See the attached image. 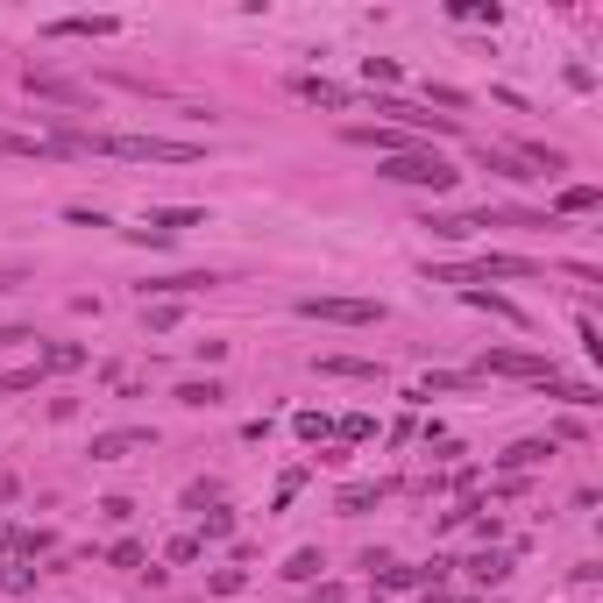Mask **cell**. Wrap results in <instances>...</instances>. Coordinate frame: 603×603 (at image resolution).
I'll use <instances>...</instances> for the list:
<instances>
[{
    "mask_svg": "<svg viewBox=\"0 0 603 603\" xmlns=\"http://www.w3.org/2000/svg\"><path fill=\"white\" fill-rule=\"evenodd\" d=\"M64 149L79 157H121V164H199V142H171V135H64Z\"/></svg>",
    "mask_w": 603,
    "mask_h": 603,
    "instance_id": "cell-1",
    "label": "cell"
},
{
    "mask_svg": "<svg viewBox=\"0 0 603 603\" xmlns=\"http://www.w3.org/2000/svg\"><path fill=\"white\" fill-rule=\"evenodd\" d=\"M384 178L391 185H426V192H455V164L433 157V149H405V157H384Z\"/></svg>",
    "mask_w": 603,
    "mask_h": 603,
    "instance_id": "cell-2",
    "label": "cell"
},
{
    "mask_svg": "<svg viewBox=\"0 0 603 603\" xmlns=\"http://www.w3.org/2000/svg\"><path fill=\"white\" fill-rule=\"evenodd\" d=\"M298 313H306V320H327V327H376V320H384L376 298H298Z\"/></svg>",
    "mask_w": 603,
    "mask_h": 603,
    "instance_id": "cell-3",
    "label": "cell"
},
{
    "mask_svg": "<svg viewBox=\"0 0 603 603\" xmlns=\"http://www.w3.org/2000/svg\"><path fill=\"white\" fill-rule=\"evenodd\" d=\"M476 376H525V384H547L554 362H547V355H533V348H504V355H483V369H476Z\"/></svg>",
    "mask_w": 603,
    "mask_h": 603,
    "instance_id": "cell-4",
    "label": "cell"
},
{
    "mask_svg": "<svg viewBox=\"0 0 603 603\" xmlns=\"http://www.w3.org/2000/svg\"><path fill=\"white\" fill-rule=\"evenodd\" d=\"M142 447H157V433H149V426H114V433H93L86 455H93V462H128V455H142Z\"/></svg>",
    "mask_w": 603,
    "mask_h": 603,
    "instance_id": "cell-5",
    "label": "cell"
},
{
    "mask_svg": "<svg viewBox=\"0 0 603 603\" xmlns=\"http://www.w3.org/2000/svg\"><path fill=\"white\" fill-rule=\"evenodd\" d=\"M376 114L405 121L412 135H455V121H447V114H426V107H412V100H391V93H376Z\"/></svg>",
    "mask_w": 603,
    "mask_h": 603,
    "instance_id": "cell-6",
    "label": "cell"
},
{
    "mask_svg": "<svg viewBox=\"0 0 603 603\" xmlns=\"http://www.w3.org/2000/svg\"><path fill=\"white\" fill-rule=\"evenodd\" d=\"M419 228H426V235H440V242H469L476 228H490V206H483V213H426Z\"/></svg>",
    "mask_w": 603,
    "mask_h": 603,
    "instance_id": "cell-7",
    "label": "cell"
},
{
    "mask_svg": "<svg viewBox=\"0 0 603 603\" xmlns=\"http://www.w3.org/2000/svg\"><path fill=\"white\" fill-rule=\"evenodd\" d=\"M142 228H149V235H164V242H178L185 228H206V213H199V206H157V213L142 220Z\"/></svg>",
    "mask_w": 603,
    "mask_h": 603,
    "instance_id": "cell-8",
    "label": "cell"
},
{
    "mask_svg": "<svg viewBox=\"0 0 603 603\" xmlns=\"http://www.w3.org/2000/svg\"><path fill=\"white\" fill-rule=\"evenodd\" d=\"M298 100H313V107H327V114H348V107H355V93L334 86V79H320V71H306V79H298Z\"/></svg>",
    "mask_w": 603,
    "mask_h": 603,
    "instance_id": "cell-9",
    "label": "cell"
},
{
    "mask_svg": "<svg viewBox=\"0 0 603 603\" xmlns=\"http://www.w3.org/2000/svg\"><path fill=\"white\" fill-rule=\"evenodd\" d=\"M547 455H554V440H511L497 462H504V476H525V469H540Z\"/></svg>",
    "mask_w": 603,
    "mask_h": 603,
    "instance_id": "cell-10",
    "label": "cell"
},
{
    "mask_svg": "<svg viewBox=\"0 0 603 603\" xmlns=\"http://www.w3.org/2000/svg\"><path fill=\"white\" fill-rule=\"evenodd\" d=\"M348 142H362V149H384V157H405V149H412L398 128H376V121H355V128H348Z\"/></svg>",
    "mask_w": 603,
    "mask_h": 603,
    "instance_id": "cell-11",
    "label": "cell"
},
{
    "mask_svg": "<svg viewBox=\"0 0 603 603\" xmlns=\"http://www.w3.org/2000/svg\"><path fill=\"white\" fill-rule=\"evenodd\" d=\"M320 376H355V384H384V362H362V355H327Z\"/></svg>",
    "mask_w": 603,
    "mask_h": 603,
    "instance_id": "cell-12",
    "label": "cell"
},
{
    "mask_svg": "<svg viewBox=\"0 0 603 603\" xmlns=\"http://www.w3.org/2000/svg\"><path fill=\"white\" fill-rule=\"evenodd\" d=\"M540 391H547V398H561V405H575V412H589V405H603V398H596V384H575V376H547Z\"/></svg>",
    "mask_w": 603,
    "mask_h": 603,
    "instance_id": "cell-13",
    "label": "cell"
},
{
    "mask_svg": "<svg viewBox=\"0 0 603 603\" xmlns=\"http://www.w3.org/2000/svg\"><path fill=\"white\" fill-rule=\"evenodd\" d=\"M0 157H71L64 142H36V135H8L0 128Z\"/></svg>",
    "mask_w": 603,
    "mask_h": 603,
    "instance_id": "cell-14",
    "label": "cell"
},
{
    "mask_svg": "<svg viewBox=\"0 0 603 603\" xmlns=\"http://www.w3.org/2000/svg\"><path fill=\"white\" fill-rule=\"evenodd\" d=\"M22 86H29V93H43V100H64V107H86V93H79V86H64V79H50V71H22Z\"/></svg>",
    "mask_w": 603,
    "mask_h": 603,
    "instance_id": "cell-15",
    "label": "cell"
},
{
    "mask_svg": "<svg viewBox=\"0 0 603 603\" xmlns=\"http://www.w3.org/2000/svg\"><path fill=\"white\" fill-rule=\"evenodd\" d=\"M476 384H483V376H455V369H433V376H426V384H419L412 398H455V391H476Z\"/></svg>",
    "mask_w": 603,
    "mask_h": 603,
    "instance_id": "cell-16",
    "label": "cell"
},
{
    "mask_svg": "<svg viewBox=\"0 0 603 603\" xmlns=\"http://www.w3.org/2000/svg\"><path fill=\"white\" fill-rule=\"evenodd\" d=\"M121 22L114 15H64V22H50V36H114Z\"/></svg>",
    "mask_w": 603,
    "mask_h": 603,
    "instance_id": "cell-17",
    "label": "cell"
},
{
    "mask_svg": "<svg viewBox=\"0 0 603 603\" xmlns=\"http://www.w3.org/2000/svg\"><path fill=\"white\" fill-rule=\"evenodd\" d=\"M476 277H483V284H490V277H540V263H533V256H483Z\"/></svg>",
    "mask_w": 603,
    "mask_h": 603,
    "instance_id": "cell-18",
    "label": "cell"
},
{
    "mask_svg": "<svg viewBox=\"0 0 603 603\" xmlns=\"http://www.w3.org/2000/svg\"><path fill=\"white\" fill-rule=\"evenodd\" d=\"M462 298H469V306H476V313H497L504 327H525V313L511 306V298H504V291H462Z\"/></svg>",
    "mask_w": 603,
    "mask_h": 603,
    "instance_id": "cell-19",
    "label": "cell"
},
{
    "mask_svg": "<svg viewBox=\"0 0 603 603\" xmlns=\"http://www.w3.org/2000/svg\"><path fill=\"white\" fill-rule=\"evenodd\" d=\"M476 164H483V171H497V178H504V185H525V178H533V171H525V164H518V157H504V149H490V142H483V149H476Z\"/></svg>",
    "mask_w": 603,
    "mask_h": 603,
    "instance_id": "cell-20",
    "label": "cell"
},
{
    "mask_svg": "<svg viewBox=\"0 0 603 603\" xmlns=\"http://www.w3.org/2000/svg\"><path fill=\"white\" fill-rule=\"evenodd\" d=\"M504 575H511V561H504V554H497V547H483V554H476V561H469V582H483V589H497V582H504Z\"/></svg>",
    "mask_w": 603,
    "mask_h": 603,
    "instance_id": "cell-21",
    "label": "cell"
},
{
    "mask_svg": "<svg viewBox=\"0 0 603 603\" xmlns=\"http://www.w3.org/2000/svg\"><path fill=\"white\" fill-rule=\"evenodd\" d=\"M142 327L149 334H171L178 327V298H142Z\"/></svg>",
    "mask_w": 603,
    "mask_h": 603,
    "instance_id": "cell-22",
    "label": "cell"
},
{
    "mask_svg": "<svg viewBox=\"0 0 603 603\" xmlns=\"http://www.w3.org/2000/svg\"><path fill=\"white\" fill-rule=\"evenodd\" d=\"M384 497H391L384 483H348V490H341V511L355 518V511H376V504H384Z\"/></svg>",
    "mask_w": 603,
    "mask_h": 603,
    "instance_id": "cell-23",
    "label": "cell"
},
{
    "mask_svg": "<svg viewBox=\"0 0 603 603\" xmlns=\"http://www.w3.org/2000/svg\"><path fill=\"white\" fill-rule=\"evenodd\" d=\"M220 398H228V391H220L213 376H206V384H178V405H192V412H213Z\"/></svg>",
    "mask_w": 603,
    "mask_h": 603,
    "instance_id": "cell-24",
    "label": "cell"
},
{
    "mask_svg": "<svg viewBox=\"0 0 603 603\" xmlns=\"http://www.w3.org/2000/svg\"><path fill=\"white\" fill-rule=\"evenodd\" d=\"M36 575H43V568H29V561H8V568H0V589H8V596H29V589H36Z\"/></svg>",
    "mask_w": 603,
    "mask_h": 603,
    "instance_id": "cell-25",
    "label": "cell"
},
{
    "mask_svg": "<svg viewBox=\"0 0 603 603\" xmlns=\"http://www.w3.org/2000/svg\"><path fill=\"white\" fill-rule=\"evenodd\" d=\"M320 568H327V561H320V547H298L284 575H291V582H320Z\"/></svg>",
    "mask_w": 603,
    "mask_h": 603,
    "instance_id": "cell-26",
    "label": "cell"
},
{
    "mask_svg": "<svg viewBox=\"0 0 603 603\" xmlns=\"http://www.w3.org/2000/svg\"><path fill=\"white\" fill-rule=\"evenodd\" d=\"M362 86L376 93V86H398V64L391 57H362Z\"/></svg>",
    "mask_w": 603,
    "mask_h": 603,
    "instance_id": "cell-27",
    "label": "cell"
},
{
    "mask_svg": "<svg viewBox=\"0 0 603 603\" xmlns=\"http://www.w3.org/2000/svg\"><path fill=\"white\" fill-rule=\"evenodd\" d=\"M596 206H603L596 185H568V192H561V213H596Z\"/></svg>",
    "mask_w": 603,
    "mask_h": 603,
    "instance_id": "cell-28",
    "label": "cell"
},
{
    "mask_svg": "<svg viewBox=\"0 0 603 603\" xmlns=\"http://www.w3.org/2000/svg\"><path fill=\"white\" fill-rule=\"evenodd\" d=\"M86 362V348H71V341H50L43 348V369H79Z\"/></svg>",
    "mask_w": 603,
    "mask_h": 603,
    "instance_id": "cell-29",
    "label": "cell"
},
{
    "mask_svg": "<svg viewBox=\"0 0 603 603\" xmlns=\"http://www.w3.org/2000/svg\"><path fill=\"white\" fill-rule=\"evenodd\" d=\"M518 164H547V178L554 171H568V157H561V149H547V142H525V157Z\"/></svg>",
    "mask_w": 603,
    "mask_h": 603,
    "instance_id": "cell-30",
    "label": "cell"
},
{
    "mask_svg": "<svg viewBox=\"0 0 603 603\" xmlns=\"http://www.w3.org/2000/svg\"><path fill=\"white\" fill-rule=\"evenodd\" d=\"M291 433H298V440H327V412H298Z\"/></svg>",
    "mask_w": 603,
    "mask_h": 603,
    "instance_id": "cell-31",
    "label": "cell"
},
{
    "mask_svg": "<svg viewBox=\"0 0 603 603\" xmlns=\"http://www.w3.org/2000/svg\"><path fill=\"white\" fill-rule=\"evenodd\" d=\"M107 561H114V568H142V561H149V554H142V547H135V540H114V547H107Z\"/></svg>",
    "mask_w": 603,
    "mask_h": 603,
    "instance_id": "cell-32",
    "label": "cell"
},
{
    "mask_svg": "<svg viewBox=\"0 0 603 603\" xmlns=\"http://www.w3.org/2000/svg\"><path fill=\"white\" fill-rule=\"evenodd\" d=\"M228 533H235V518L213 504V511H206V533H199V540H228Z\"/></svg>",
    "mask_w": 603,
    "mask_h": 603,
    "instance_id": "cell-33",
    "label": "cell"
},
{
    "mask_svg": "<svg viewBox=\"0 0 603 603\" xmlns=\"http://www.w3.org/2000/svg\"><path fill=\"white\" fill-rule=\"evenodd\" d=\"M369 433H376L369 412H348V419H341V440H369Z\"/></svg>",
    "mask_w": 603,
    "mask_h": 603,
    "instance_id": "cell-34",
    "label": "cell"
},
{
    "mask_svg": "<svg viewBox=\"0 0 603 603\" xmlns=\"http://www.w3.org/2000/svg\"><path fill=\"white\" fill-rule=\"evenodd\" d=\"M199 554H206V540H199V533H185V540H171V561H199Z\"/></svg>",
    "mask_w": 603,
    "mask_h": 603,
    "instance_id": "cell-35",
    "label": "cell"
},
{
    "mask_svg": "<svg viewBox=\"0 0 603 603\" xmlns=\"http://www.w3.org/2000/svg\"><path fill=\"white\" fill-rule=\"evenodd\" d=\"M36 384V369H8V376H0V391H29Z\"/></svg>",
    "mask_w": 603,
    "mask_h": 603,
    "instance_id": "cell-36",
    "label": "cell"
},
{
    "mask_svg": "<svg viewBox=\"0 0 603 603\" xmlns=\"http://www.w3.org/2000/svg\"><path fill=\"white\" fill-rule=\"evenodd\" d=\"M313 603H348V589L341 582H313Z\"/></svg>",
    "mask_w": 603,
    "mask_h": 603,
    "instance_id": "cell-37",
    "label": "cell"
},
{
    "mask_svg": "<svg viewBox=\"0 0 603 603\" xmlns=\"http://www.w3.org/2000/svg\"><path fill=\"white\" fill-rule=\"evenodd\" d=\"M15 490H22V483H15V476H8V469H0V504H8V497H15Z\"/></svg>",
    "mask_w": 603,
    "mask_h": 603,
    "instance_id": "cell-38",
    "label": "cell"
},
{
    "mask_svg": "<svg viewBox=\"0 0 603 603\" xmlns=\"http://www.w3.org/2000/svg\"><path fill=\"white\" fill-rule=\"evenodd\" d=\"M376 603H384V596H376Z\"/></svg>",
    "mask_w": 603,
    "mask_h": 603,
    "instance_id": "cell-39",
    "label": "cell"
}]
</instances>
